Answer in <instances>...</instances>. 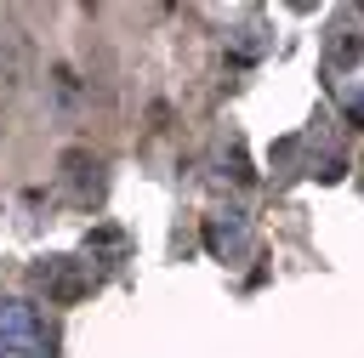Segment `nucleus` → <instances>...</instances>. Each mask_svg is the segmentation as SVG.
<instances>
[{"label": "nucleus", "mask_w": 364, "mask_h": 358, "mask_svg": "<svg viewBox=\"0 0 364 358\" xmlns=\"http://www.w3.org/2000/svg\"><path fill=\"white\" fill-rule=\"evenodd\" d=\"M63 165H68V182H74V193H80V199H91V193H97V188H102V176H97V170H102V165H97V159H91V153H68V159H63Z\"/></svg>", "instance_id": "20e7f679"}, {"label": "nucleus", "mask_w": 364, "mask_h": 358, "mask_svg": "<svg viewBox=\"0 0 364 358\" xmlns=\"http://www.w3.org/2000/svg\"><path fill=\"white\" fill-rule=\"evenodd\" d=\"M205 244H210V256H239V250H250V222H245V210H222V216H210L205 222Z\"/></svg>", "instance_id": "7ed1b4c3"}, {"label": "nucleus", "mask_w": 364, "mask_h": 358, "mask_svg": "<svg viewBox=\"0 0 364 358\" xmlns=\"http://www.w3.org/2000/svg\"><path fill=\"white\" fill-rule=\"evenodd\" d=\"M358 51H364V34H353V28H336V40H330V68L353 63Z\"/></svg>", "instance_id": "39448f33"}, {"label": "nucleus", "mask_w": 364, "mask_h": 358, "mask_svg": "<svg viewBox=\"0 0 364 358\" xmlns=\"http://www.w3.org/2000/svg\"><path fill=\"white\" fill-rule=\"evenodd\" d=\"M0 358H57V335L34 301L0 295Z\"/></svg>", "instance_id": "f257e3e1"}, {"label": "nucleus", "mask_w": 364, "mask_h": 358, "mask_svg": "<svg viewBox=\"0 0 364 358\" xmlns=\"http://www.w3.org/2000/svg\"><path fill=\"white\" fill-rule=\"evenodd\" d=\"M34 284H40L51 301H80V295L91 290V273H85L74 256H46V261L34 267Z\"/></svg>", "instance_id": "f03ea898"}, {"label": "nucleus", "mask_w": 364, "mask_h": 358, "mask_svg": "<svg viewBox=\"0 0 364 358\" xmlns=\"http://www.w3.org/2000/svg\"><path fill=\"white\" fill-rule=\"evenodd\" d=\"M347 119H353V125H364V91H353V97H347Z\"/></svg>", "instance_id": "423d86ee"}]
</instances>
